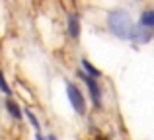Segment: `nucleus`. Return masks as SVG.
<instances>
[{
	"mask_svg": "<svg viewBox=\"0 0 154 140\" xmlns=\"http://www.w3.org/2000/svg\"><path fill=\"white\" fill-rule=\"evenodd\" d=\"M107 27L115 37L119 39H131L135 23H133L129 12L125 10H111L107 14Z\"/></svg>",
	"mask_w": 154,
	"mask_h": 140,
	"instance_id": "f257e3e1",
	"label": "nucleus"
},
{
	"mask_svg": "<svg viewBox=\"0 0 154 140\" xmlns=\"http://www.w3.org/2000/svg\"><path fill=\"white\" fill-rule=\"evenodd\" d=\"M66 95H68V101H70L72 109L78 115H86V99H84L82 91H80V88L76 84L66 82Z\"/></svg>",
	"mask_w": 154,
	"mask_h": 140,
	"instance_id": "f03ea898",
	"label": "nucleus"
},
{
	"mask_svg": "<svg viewBox=\"0 0 154 140\" xmlns=\"http://www.w3.org/2000/svg\"><path fill=\"white\" fill-rule=\"evenodd\" d=\"M78 76L84 80V82H86L88 91H90V97H92V103H94L96 107H102V88H100L98 80L92 78V76H90V74H86V72H80Z\"/></svg>",
	"mask_w": 154,
	"mask_h": 140,
	"instance_id": "7ed1b4c3",
	"label": "nucleus"
},
{
	"mask_svg": "<svg viewBox=\"0 0 154 140\" xmlns=\"http://www.w3.org/2000/svg\"><path fill=\"white\" fill-rule=\"evenodd\" d=\"M68 33L72 39L80 37V18L78 14H68Z\"/></svg>",
	"mask_w": 154,
	"mask_h": 140,
	"instance_id": "20e7f679",
	"label": "nucleus"
},
{
	"mask_svg": "<svg viewBox=\"0 0 154 140\" xmlns=\"http://www.w3.org/2000/svg\"><path fill=\"white\" fill-rule=\"evenodd\" d=\"M6 109H8V113H10L14 119H18V121L23 117V113H22V107H20V105H18V103H16L12 97H8V99H6Z\"/></svg>",
	"mask_w": 154,
	"mask_h": 140,
	"instance_id": "39448f33",
	"label": "nucleus"
},
{
	"mask_svg": "<svg viewBox=\"0 0 154 140\" xmlns=\"http://www.w3.org/2000/svg\"><path fill=\"white\" fill-rule=\"evenodd\" d=\"M80 62H82V68H84V72H86V74H90L92 78H98V76L102 74V72H100L98 68H96V66L92 64L90 61H86V58H82V61H80Z\"/></svg>",
	"mask_w": 154,
	"mask_h": 140,
	"instance_id": "423d86ee",
	"label": "nucleus"
},
{
	"mask_svg": "<svg viewBox=\"0 0 154 140\" xmlns=\"http://www.w3.org/2000/svg\"><path fill=\"white\" fill-rule=\"evenodd\" d=\"M22 113L26 115V119H27V121L31 123V127H33L35 130H39V129H41V125H39V121H37V117H35V113H33V111L29 109V107H26V109H22Z\"/></svg>",
	"mask_w": 154,
	"mask_h": 140,
	"instance_id": "0eeeda50",
	"label": "nucleus"
},
{
	"mask_svg": "<svg viewBox=\"0 0 154 140\" xmlns=\"http://www.w3.org/2000/svg\"><path fill=\"white\" fill-rule=\"evenodd\" d=\"M140 23L144 27H152L154 25V12L152 10H144L143 16H140Z\"/></svg>",
	"mask_w": 154,
	"mask_h": 140,
	"instance_id": "6e6552de",
	"label": "nucleus"
},
{
	"mask_svg": "<svg viewBox=\"0 0 154 140\" xmlns=\"http://www.w3.org/2000/svg\"><path fill=\"white\" fill-rule=\"evenodd\" d=\"M0 91H2L6 97H10V95H12V90H10V86H8L6 78H4V72L2 70H0Z\"/></svg>",
	"mask_w": 154,
	"mask_h": 140,
	"instance_id": "1a4fd4ad",
	"label": "nucleus"
},
{
	"mask_svg": "<svg viewBox=\"0 0 154 140\" xmlns=\"http://www.w3.org/2000/svg\"><path fill=\"white\" fill-rule=\"evenodd\" d=\"M35 140H47V136H43L39 130H35Z\"/></svg>",
	"mask_w": 154,
	"mask_h": 140,
	"instance_id": "9d476101",
	"label": "nucleus"
},
{
	"mask_svg": "<svg viewBox=\"0 0 154 140\" xmlns=\"http://www.w3.org/2000/svg\"><path fill=\"white\" fill-rule=\"evenodd\" d=\"M47 140H57V136L55 134H47Z\"/></svg>",
	"mask_w": 154,
	"mask_h": 140,
	"instance_id": "9b49d317",
	"label": "nucleus"
}]
</instances>
